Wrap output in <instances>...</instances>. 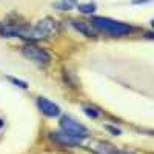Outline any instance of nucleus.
<instances>
[{
  "mask_svg": "<svg viewBox=\"0 0 154 154\" xmlns=\"http://www.w3.org/2000/svg\"><path fill=\"white\" fill-rule=\"evenodd\" d=\"M91 25L96 29L103 31L112 37H122V35H126L133 31L131 25L119 22V20H112L109 17H93Z\"/></svg>",
  "mask_w": 154,
  "mask_h": 154,
  "instance_id": "1",
  "label": "nucleus"
},
{
  "mask_svg": "<svg viewBox=\"0 0 154 154\" xmlns=\"http://www.w3.org/2000/svg\"><path fill=\"white\" fill-rule=\"evenodd\" d=\"M22 54L28 60L34 62L35 65H38V66H46V65H49V62H51V56L48 54V51L40 48V46H37V45H34V43H31V42L26 43V45H23Z\"/></svg>",
  "mask_w": 154,
  "mask_h": 154,
  "instance_id": "2",
  "label": "nucleus"
},
{
  "mask_svg": "<svg viewBox=\"0 0 154 154\" xmlns=\"http://www.w3.org/2000/svg\"><path fill=\"white\" fill-rule=\"evenodd\" d=\"M60 128H62L63 133H66V134H69L72 137H80V139L88 137L86 126H83L80 122H77L72 117H68V116H65V117L60 119Z\"/></svg>",
  "mask_w": 154,
  "mask_h": 154,
  "instance_id": "3",
  "label": "nucleus"
},
{
  "mask_svg": "<svg viewBox=\"0 0 154 154\" xmlns=\"http://www.w3.org/2000/svg\"><path fill=\"white\" fill-rule=\"evenodd\" d=\"M37 106L45 116H48V117H57V116H60V106L56 105L54 102H51L46 97H38L37 99Z\"/></svg>",
  "mask_w": 154,
  "mask_h": 154,
  "instance_id": "4",
  "label": "nucleus"
},
{
  "mask_svg": "<svg viewBox=\"0 0 154 154\" xmlns=\"http://www.w3.org/2000/svg\"><path fill=\"white\" fill-rule=\"evenodd\" d=\"M51 136H53V139L57 143L65 145V146H79V145H82V140H83L80 137H72L63 131L62 133H51Z\"/></svg>",
  "mask_w": 154,
  "mask_h": 154,
  "instance_id": "5",
  "label": "nucleus"
},
{
  "mask_svg": "<svg viewBox=\"0 0 154 154\" xmlns=\"http://www.w3.org/2000/svg\"><path fill=\"white\" fill-rule=\"evenodd\" d=\"M72 28L77 29L79 32H82L83 35L86 37H91V38H96L97 37V29L93 26V25H89V23H85L82 20H72Z\"/></svg>",
  "mask_w": 154,
  "mask_h": 154,
  "instance_id": "6",
  "label": "nucleus"
},
{
  "mask_svg": "<svg viewBox=\"0 0 154 154\" xmlns=\"http://www.w3.org/2000/svg\"><path fill=\"white\" fill-rule=\"evenodd\" d=\"M53 6L60 11H69V9L75 8L77 3H75V0H57V2L53 3Z\"/></svg>",
  "mask_w": 154,
  "mask_h": 154,
  "instance_id": "7",
  "label": "nucleus"
},
{
  "mask_svg": "<svg viewBox=\"0 0 154 154\" xmlns=\"http://www.w3.org/2000/svg\"><path fill=\"white\" fill-rule=\"evenodd\" d=\"M83 112L88 116V117H93V119H97L100 116V111L96 106H83Z\"/></svg>",
  "mask_w": 154,
  "mask_h": 154,
  "instance_id": "8",
  "label": "nucleus"
},
{
  "mask_svg": "<svg viewBox=\"0 0 154 154\" xmlns=\"http://www.w3.org/2000/svg\"><path fill=\"white\" fill-rule=\"evenodd\" d=\"M77 8H79V11H80V12H83V14H93V12L96 11V3H86V5H79Z\"/></svg>",
  "mask_w": 154,
  "mask_h": 154,
  "instance_id": "9",
  "label": "nucleus"
},
{
  "mask_svg": "<svg viewBox=\"0 0 154 154\" xmlns=\"http://www.w3.org/2000/svg\"><path fill=\"white\" fill-rule=\"evenodd\" d=\"M9 80L14 83V85H19L20 88H28V83L26 82H22V80H17V79H14V77H9Z\"/></svg>",
  "mask_w": 154,
  "mask_h": 154,
  "instance_id": "10",
  "label": "nucleus"
},
{
  "mask_svg": "<svg viewBox=\"0 0 154 154\" xmlns=\"http://www.w3.org/2000/svg\"><path fill=\"white\" fill-rule=\"evenodd\" d=\"M109 154H133V152H128V151H111Z\"/></svg>",
  "mask_w": 154,
  "mask_h": 154,
  "instance_id": "11",
  "label": "nucleus"
},
{
  "mask_svg": "<svg viewBox=\"0 0 154 154\" xmlns=\"http://www.w3.org/2000/svg\"><path fill=\"white\" fill-rule=\"evenodd\" d=\"M133 3L134 5H137V3H149V0H134Z\"/></svg>",
  "mask_w": 154,
  "mask_h": 154,
  "instance_id": "12",
  "label": "nucleus"
},
{
  "mask_svg": "<svg viewBox=\"0 0 154 154\" xmlns=\"http://www.w3.org/2000/svg\"><path fill=\"white\" fill-rule=\"evenodd\" d=\"M2 125H3V122H2V120H0V128H2Z\"/></svg>",
  "mask_w": 154,
  "mask_h": 154,
  "instance_id": "13",
  "label": "nucleus"
}]
</instances>
